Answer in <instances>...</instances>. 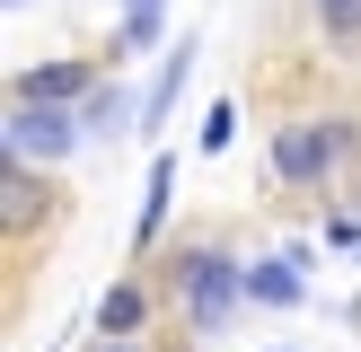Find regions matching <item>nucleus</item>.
Returning a JSON list of instances; mask_svg holds the SVG:
<instances>
[{"mask_svg":"<svg viewBox=\"0 0 361 352\" xmlns=\"http://www.w3.org/2000/svg\"><path fill=\"white\" fill-rule=\"evenodd\" d=\"M247 299L291 308V299H300V246H291V256H274V264H256V273H247Z\"/></svg>","mask_w":361,"mask_h":352,"instance_id":"9","label":"nucleus"},{"mask_svg":"<svg viewBox=\"0 0 361 352\" xmlns=\"http://www.w3.org/2000/svg\"><path fill=\"white\" fill-rule=\"evenodd\" d=\"M168 194H176V158L159 150V158H150V194H141V229H133V246H150L159 229H168Z\"/></svg>","mask_w":361,"mask_h":352,"instance_id":"8","label":"nucleus"},{"mask_svg":"<svg viewBox=\"0 0 361 352\" xmlns=\"http://www.w3.org/2000/svg\"><path fill=\"white\" fill-rule=\"evenodd\" d=\"M35 211H44V185H35V168H18L9 158V176H0V229H35Z\"/></svg>","mask_w":361,"mask_h":352,"instance_id":"6","label":"nucleus"},{"mask_svg":"<svg viewBox=\"0 0 361 352\" xmlns=\"http://www.w3.org/2000/svg\"><path fill=\"white\" fill-rule=\"evenodd\" d=\"M141 317H150L141 282H115V291L97 299V334H106V344H133V334H141Z\"/></svg>","mask_w":361,"mask_h":352,"instance_id":"5","label":"nucleus"},{"mask_svg":"<svg viewBox=\"0 0 361 352\" xmlns=\"http://www.w3.org/2000/svg\"><path fill=\"white\" fill-rule=\"evenodd\" d=\"M106 352H133V344H106Z\"/></svg>","mask_w":361,"mask_h":352,"instance_id":"14","label":"nucleus"},{"mask_svg":"<svg viewBox=\"0 0 361 352\" xmlns=\"http://www.w3.org/2000/svg\"><path fill=\"white\" fill-rule=\"evenodd\" d=\"M159 9H168V0H123V35H115V62H123V53H150V44H159Z\"/></svg>","mask_w":361,"mask_h":352,"instance_id":"11","label":"nucleus"},{"mask_svg":"<svg viewBox=\"0 0 361 352\" xmlns=\"http://www.w3.org/2000/svg\"><path fill=\"white\" fill-rule=\"evenodd\" d=\"M133 115H141V106L123 97V88H97V97L80 106V132H106V141H115V132H133Z\"/></svg>","mask_w":361,"mask_h":352,"instance_id":"10","label":"nucleus"},{"mask_svg":"<svg viewBox=\"0 0 361 352\" xmlns=\"http://www.w3.org/2000/svg\"><path fill=\"white\" fill-rule=\"evenodd\" d=\"M185 70H194V35H185V44L168 53V70H159V88L141 97V132H150V123H168V106L185 97Z\"/></svg>","mask_w":361,"mask_h":352,"instance_id":"7","label":"nucleus"},{"mask_svg":"<svg viewBox=\"0 0 361 352\" xmlns=\"http://www.w3.org/2000/svg\"><path fill=\"white\" fill-rule=\"evenodd\" d=\"M71 141H80V115H62V106H27V97L9 106V158H18V168H35V158L53 168V158H71Z\"/></svg>","mask_w":361,"mask_h":352,"instance_id":"3","label":"nucleus"},{"mask_svg":"<svg viewBox=\"0 0 361 352\" xmlns=\"http://www.w3.org/2000/svg\"><path fill=\"white\" fill-rule=\"evenodd\" d=\"M176 282H185V317H194L203 334H212V326H221V317L247 299V273H238L229 256H212V246H194V256L176 264Z\"/></svg>","mask_w":361,"mask_h":352,"instance_id":"2","label":"nucleus"},{"mask_svg":"<svg viewBox=\"0 0 361 352\" xmlns=\"http://www.w3.org/2000/svg\"><path fill=\"white\" fill-rule=\"evenodd\" d=\"M317 18H326L335 35H353V27H361V0H317Z\"/></svg>","mask_w":361,"mask_h":352,"instance_id":"13","label":"nucleus"},{"mask_svg":"<svg viewBox=\"0 0 361 352\" xmlns=\"http://www.w3.org/2000/svg\"><path fill=\"white\" fill-rule=\"evenodd\" d=\"M229 132H238V106H212V123H203V150H229Z\"/></svg>","mask_w":361,"mask_h":352,"instance_id":"12","label":"nucleus"},{"mask_svg":"<svg viewBox=\"0 0 361 352\" xmlns=\"http://www.w3.org/2000/svg\"><path fill=\"white\" fill-rule=\"evenodd\" d=\"M344 150H353L344 123H282V132H274V168H282V185H326Z\"/></svg>","mask_w":361,"mask_h":352,"instance_id":"1","label":"nucleus"},{"mask_svg":"<svg viewBox=\"0 0 361 352\" xmlns=\"http://www.w3.org/2000/svg\"><path fill=\"white\" fill-rule=\"evenodd\" d=\"M18 97H27V106H62V115H80L97 88H88L80 62H44V70H27V80H18Z\"/></svg>","mask_w":361,"mask_h":352,"instance_id":"4","label":"nucleus"},{"mask_svg":"<svg viewBox=\"0 0 361 352\" xmlns=\"http://www.w3.org/2000/svg\"><path fill=\"white\" fill-rule=\"evenodd\" d=\"M9 9H27V0H9Z\"/></svg>","mask_w":361,"mask_h":352,"instance_id":"15","label":"nucleus"}]
</instances>
